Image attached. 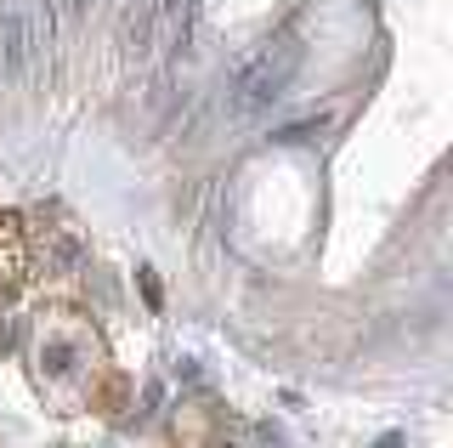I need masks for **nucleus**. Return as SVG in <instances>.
<instances>
[{
	"label": "nucleus",
	"mask_w": 453,
	"mask_h": 448,
	"mask_svg": "<svg viewBox=\"0 0 453 448\" xmlns=\"http://www.w3.org/2000/svg\"><path fill=\"white\" fill-rule=\"evenodd\" d=\"M295 63H301V46H295V40L266 46L261 58H255L244 74H238V108H266V103H278V97L289 91Z\"/></svg>",
	"instance_id": "f257e3e1"
},
{
	"label": "nucleus",
	"mask_w": 453,
	"mask_h": 448,
	"mask_svg": "<svg viewBox=\"0 0 453 448\" xmlns=\"http://www.w3.org/2000/svg\"><path fill=\"white\" fill-rule=\"evenodd\" d=\"M40 58V40H35V12L28 6H6L0 12V74L23 80Z\"/></svg>",
	"instance_id": "f03ea898"
}]
</instances>
